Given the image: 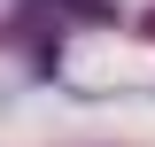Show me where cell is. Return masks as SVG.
Here are the masks:
<instances>
[]
</instances>
